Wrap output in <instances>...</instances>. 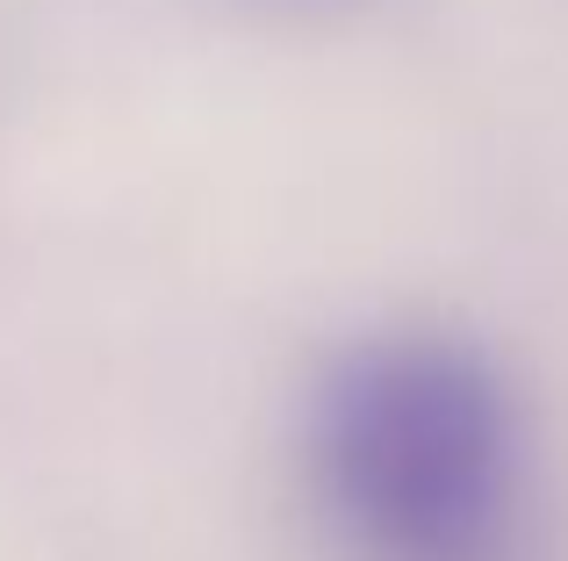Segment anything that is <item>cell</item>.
Returning a JSON list of instances; mask_svg holds the SVG:
<instances>
[{
	"mask_svg": "<svg viewBox=\"0 0 568 561\" xmlns=\"http://www.w3.org/2000/svg\"><path fill=\"white\" fill-rule=\"evenodd\" d=\"M310 476L367 561H511V389L460 338H361L317 381Z\"/></svg>",
	"mask_w": 568,
	"mask_h": 561,
	"instance_id": "cell-1",
	"label": "cell"
}]
</instances>
